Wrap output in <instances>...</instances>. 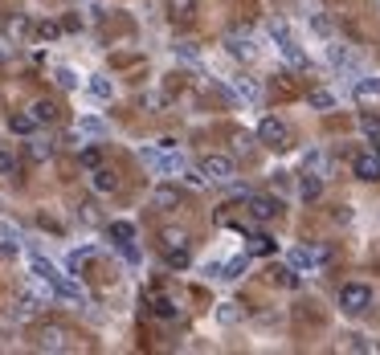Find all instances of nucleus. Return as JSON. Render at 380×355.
<instances>
[{
	"label": "nucleus",
	"mask_w": 380,
	"mask_h": 355,
	"mask_svg": "<svg viewBox=\"0 0 380 355\" xmlns=\"http://www.w3.org/2000/svg\"><path fill=\"white\" fill-rule=\"evenodd\" d=\"M372 302H376V294H372L368 282H344V286H340V315H347V319L368 315Z\"/></svg>",
	"instance_id": "f257e3e1"
},
{
	"label": "nucleus",
	"mask_w": 380,
	"mask_h": 355,
	"mask_svg": "<svg viewBox=\"0 0 380 355\" xmlns=\"http://www.w3.org/2000/svg\"><path fill=\"white\" fill-rule=\"evenodd\" d=\"M258 143L270 147V151H286L291 147V127L282 123L278 114H262L258 119Z\"/></svg>",
	"instance_id": "f03ea898"
},
{
	"label": "nucleus",
	"mask_w": 380,
	"mask_h": 355,
	"mask_svg": "<svg viewBox=\"0 0 380 355\" xmlns=\"http://www.w3.org/2000/svg\"><path fill=\"white\" fill-rule=\"evenodd\" d=\"M139 160L148 163L156 176H180V172H184L180 151H168V147H143V151H139Z\"/></svg>",
	"instance_id": "7ed1b4c3"
},
{
	"label": "nucleus",
	"mask_w": 380,
	"mask_h": 355,
	"mask_svg": "<svg viewBox=\"0 0 380 355\" xmlns=\"http://www.w3.org/2000/svg\"><path fill=\"white\" fill-rule=\"evenodd\" d=\"M200 172H205L209 184H233L237 163H233V155H225V151H209V155L200 160Z\"/></svg>",
	"instance_id": "20e7f679"
},
{
	"label": "nucleus",
	"mask_w": 380,
	"mask_h": 355,
	"mask_svg": "<svg viewBox=\"0 0 380 355\" xmlns=\"http://www.w3.org/2000/svg\"><path fill=\"white\" fill-rule=\"evenodd\" d=\"M246 209H249V217H254L258 225H270V221H278L282 217V200L278 196H266V192H249Z\"/></svg>",
	"instance_id": "39448f33"
},
{
	"label": "nucleus",
	"mask_w": 380,
	"mask_h": 355,
	"mask_svg": "<svg viewBox=\"0 0 380 355\" xmlns=\"http://www.w3.org/2000/svg\"><path fill=\"white\" fill-rule=\"evenodd\" d=\"M148 310H151V319H160V323H176L180 319V307H176V298L164 290H151L148 294Z\"/></svg>",
	"instance_id": "423d86ee"
},
{
	"label": "nucleus",
	"mask_w": 380,
	"mask_h": 355,
	"mask_svg": "<svg viewBox=\"0 0 380 355\" xmlns=\"http://www.w3.org/2000/svg\"><path fill=\"white\" fill-rule=\"evenodd\" d=\"M352 176L364 180V184H376L380 180V155L376 151H360V155L352 160Z\"/></svg>",
	"instance_id": "0eeeda50"
},
{
	"label": "nucleus",
	"mask_w": 380,
	"mask_h": 355,
	"mask_svg": "<svg viewBox=\"0 0 380 355\" xmlns=\"http://www.w3.org/2000/svg\"><path fill=\"white\" fill-rule=\"evenodd\" d=\"M29 270H33V278H37V282H41L50 294H53V286L62 282V270H58L50 258H41V253H33V258H29Z\"/></svg>",
	"instance_id": "6e6552de"
},
{
	"label": "nucleus",
	"mask_w": 380,
	"mask_h": 355,
	"mask_svg": "<svg viewBox=\"0 0 380 355\" xmlns=\"http://www.w3.org/2000/svg\"><path fill=\"white\" fill-rule=\"evenodd\" d=\"M37 347H41V351H66L70 331L66 327H41V331H37Z\"/></svg>",
	"instance_id": "1a4fd4ad"
},
{
	"label": "nucleus",
	"mask_w": 380,
	"mask_h": 355,
	"mask_svg": "<svg viewBox=\"0 0 380 355\" xmlns=\"http://www.w3.org/2000/svg\"><path fill=\"white\" fill-rule=\"evenodd\" d=\"M180 188L176 184H156L151 188V209H160V212H168V209H180Z\"/></svg>",
	"instance_id": "9d476101"
},
{
	"label": "nucleus",
	"mask_w": 380,
	"mask_h": 355,
	"mask_svg": "<svg viewBox=\"0 0 380 355\" xmlns=\"http://www.w3.org/2000/svg\"><path fill=\"white\" fill-rule=\"evenodd\" d=\"M225 49H229V58H237V62H254V53H258L254 37H246V33H233V37H225Z\"/></svg>",
	"instance_id": "9b49d317"
},
{
	"label": "nucleus",
	"mask_w": 380,
	"mask_h": 355,
	"mask_svg": "<svg viewBox=\"0 0 380 355\" xmlns=\"http://www.w3.org/2000/svg\"><path fill=\"white\" fill-rule=\"evenodd\" d=\"M9 131H13V135H21V139H29V135H37V131H41V123L33 119V111H13V114H9Z\"/></svg>",
	"instance_id": "f8f14e48"
},
{
	"label": "nucleus",
	"mask_w": 380,
	"mask_h": 355,
	"mask_svg": "<svg viewBox=\"0 0 380 355\" xmlns=\"http://www.w3.org/2000/svg\"><path fill=\"white\" fill-rule=\"evenodd\" d=\"M90 188H94L99 196H111V192H119V176L107 168V163H102V168H94V172H90Z\"/></svg>",
	"instance_id": "ddd939ff"
},
{
	"label": "nucleus",
	"mask_w": 380,
	"mask_h": 355,
	"mask_svg": "<svg viewBox=\"0 0 380 355\" xmlns=\"http://www.w3.org/2000/svg\"><path fill=\"white\" fill-rule=\"evenodd\" d=\"M278 245H274V237H266V233H249V241H246V253L249 258H270Z\"/></svg>",
	"instance_id": "4468645a"
},
{
	"label": "nucleus",
	"mask_w": 380,
	"mask_h": 355,
	"mask_svg": "<svg viewBox=\"0 0 380 355\" xmlns=\"http://www.w3.org/2000/svg\"><path fill=\"white\" fill-rule=\"evenodd\" d=\"M86 90H90V98H99V102H111V94H115V82L107 78V74H90Z\"/></svg>",
	"instance_id": "2eb2a0df"
},
{
	"label": "nucleus",
	"mask_w": 380,
	"mask_h": 355,
	"mask_svg": "<svg viewBox=\"0 0 380 355\" xmlns=\"http://www.w3.org/2000/svg\"><path fill=\"white\" fill-rule=\"evenodd\" d=\"M319 196H323V180L319 176H298V200H303V204H315Z\"/></svg>",
	"instance_id": "dca6fc26"
},
{
	"label": "nucleus",
	"mask_w": 380,
	"mask_h": 355,
	"mask_svg": "<svg viewBox=\"0 0 380 355\" xmlns=\"http://www.w3.org/2000/svg\"><path fill=\"white\" fill-rule=\"evenodd\" d=\"M107 237L115 241V249L119 245H131L135 241V225L131 221H111V225H107Z\"/></svg>",
	"instance_id": "f3484780"
},
{
	"label": "nucleus",
	"mask_w": 380,
	"mask_h": 355,
	"mask_svg": "<svg viewBox=\"0 0 380 355\" xmlns=\"http://www.w3.org/2000/svg\"><path fill=\"white\" fill-rule=\"evenodd\" d=\"M270 282H274V286H286V290H295L303 278H298V270L286 261V266H274V270H270Z\"/></svg>",
	"instance_id": "a211bd4d"
},
{
	"label": "nucleus",
	"mask_w": 380,
	"mask_h": 355,
	"mask_svg": "<svg viewBox=\"0 0 380 355\" xmlns=\"http://www.w3.org/2000/svg\"><path fill=\"white\" fill-rule=\"evenodd\" d=\"M286 261L295 266L298 274H307V270H315V266H319V261H315V253H311V249H303V245H295V249H286Z\"/></svg>",
	"instance_id": "6ab92c4d"
},
{
	"label": "nucleus",
	"mask_w": 380,
	"mask_h": 355,
	"mask_svg": "<svg viewBox=\"0 0 380 355\" xmlns=\"http://www.w3.org/2000/svg\"><path fill=\"white\" fill-rule=\"evenodd\" d=\"M53 298H66V302H82V286L74 282V274H62V282L53 286Z\"/></svg>",
	"instance_id": "aec40b11"
},
{
	"label": "nucleus",
	"mask_w": 380,
	"mask_h": 355,
	"mask_svg": "<svg viewBox=\"0 0 380 355\" xmlns=\"http://www.w3.org/2000/svg\"><path fill=\"white\" fill-rule=\"evenodd\" d=\"M29 111H33V119L41 123V127H50V123H58V102H50V98H37V102L29 106Z\"/></svg>",
	"instance_id": "412c9836"
},
{
	"label": "nucleus",
	"mask_w": 380,
	"mask_h": 355,
	"mask_svg": "<svg viewBox=\"0 0 380 355\" xmlns=\"http://www.w3.org/2000/svg\"><path fill=\"white\" fill-rule=\"evenodd\" d=\"M33 29H37V25H33V16H29V13H17L13 21H9V37H13V41H25Z\"/></svg>",
	"instance_id": "4be33fe9"
},
{
	"label": "nucleus",
	"mask_w": 380,
	"mask_h": 355,
	"mask_svg": "<svg viewBox=\"0 0 380 355\" xmlns=\"http://www.w3.org/2000/svg\"><path fill=\"white\" fill-rule=\"evenodd\" d=\"M278 53H282L291 65H295V70H303V65H307V53L295 45V37H282V41H278Z\"/></svg>",
	"instance_id": "5701e85b"
},
{
	"label": "nucleus",
	"mask_w": 380,
	"mask_h": 355,
	"mask_svg": "<svg viewBox=\"0 0 380 355\" xmlns=\"http://www.w3.org/2000/svg\"><path fill=\"white\" fill-rule=\"evenodd\" d=\"M356 98H360V102H376L380 98V78H356Z\"/></svg>",
	"instance_id": "b1692460"
},
{
	"label": "nucleus",
	"mask_w": 380,
	"mask_h": 355,
	"mask_svg": "<svg viewBox=\"0 0 380 355\" xmlns=\"http://www.w3.org/2000/svg\"><path fill=\"white\" fill-rule=\"evenodd\" d=\"M307 102H311L315 111H323V114L335 111V94H331V90H323V86H315L311 94H307Z\"/></svg>",
	"instance_id": "393cba45"
},
{
	"label": "nucleus",
	"mask_w": 380,
	"mask_h": 355,
	"mask_svg": "<svg viewBox=\"0 0 380 355\" xmlns=\"http://www.w3.org/2000/svg\"><path fill=\"white\" fill-rule=\"evenodd\" d=\"M184 245H188L184 229H160V249H184Z\"/></svg>",
	"instance_id": "a878e982"
},
{
	"label": "nucleus",
	"mask_w": 380,
	"mask_h": 355,
	"mask_svg": "<svg viewBox=\"0 0 380 355\" xmlns=\"http://www.w3.org/2000/svg\"><path fill=\"white\" fill-rule=\"evenodd\" d=\"M168 13H172V21H192L197 16V0H168Z\"/></svg>",
	"instance_id": "bb28decb"
},
{
	"label": "nucleus",
	"mask_w": 380,
	"mask_h": 355,
	"mask_svg": "<svg viewBox=\"0 0 380 355\" xmlns=\"http://www.w3.org/2000/svg\"><path fill=\"white\" fill-rule=\"evenodd\" d=\"M17 168H21V160H17V151H13V147H0V180L17 176Z\"/></svg>",
	"instance_id": "cd10ccee"
},
{
	"label": "nucleus",
	"mask_w": 380,
	"mask_h": 355,
	"mask_svg": "<svg viewBox=\"0 0 380 355\" xmlns=\"http://www.w3.org/2000/svg\"><path fill=\"white\" fill-rule=\"evenodd\" d=\"M78 163H82L86 172H94V168H102V147H99V143L82 147V151H78Z\"/></svg>",
	"instance_id": "c85d7f7f"
},
{
	"label": "nucleus",
	"mask_w": 380,
	"mask_h": 355,
	"mask_svg": "<svg viewBox=\"0 0 380 355\" xmlns=\"http://www.w3.org/2000/svg\"><path fill=\"white\" fill-rule=\"evenodd\" d=\"M37 310H41V298H37V294H21V302H17V319H33Z\"/></svg>",
	"instance_id": "c756f323"
},
{
	"label": "nucleus",
	"mask_w": 380,
	"mask_h": 355,
	"mask_svg": "<svg viewBox=\"0 0 380 355\" xmlns=\"http://www.w3.org/2000/svg\"><path fill=\"white\" fill-rule=\"evenodd\" d=\"M37 41H58V37H62V25H58V21H37Z\"/></svg>",
	"instance_id": "7c9ffc66"
},
{
	"label": "nucleus",
	"mask_w": 380,
	"mask_h": 355,
	"mask_svg": "<svg viewBox=\"0 0 380 355\" xmlns=\"http://www.w3.org/2000/svg\"><path fill=\"white\" fill-rule=\"evenodd\" d=\"M78 131L99 139V135H107V123H102V119H94V114H86V119H78Z\"/></svg>",
	"instance_id": "2f4dec72"
},
{
	"label": "nucleus",
	"mask_w": 380,
	"mask_h": 355,
	"mask_svg": "<svg viewBox=\"0 0 380 355\" xmlns=\"http://www.w3.org/2000/svg\"><path fill=\"white\" fill-rule=\"evenodd\" d=\"M311 33L319 37V41H331V21L323 13H311Z\"/></svg>",
	"instance_id": "473e14b6"
},
{
	"label": "nucleus",
	"mask_w": 380,
	"mask_h": 355,
	"mask_svg": "<svg viewBox=\"0 0 380 355\" xmlns=\"http://www.w3.org/2000/svg\"><path fill=\"white\" fill-rule=\"evenodd\" d=\"M241 270H246V258L221 261V282H233V278H241Z\"/></svg>",
	"instance_id": "72a5a7b5"
},
{
	"label": "nucleus",
	"mask_w": 380,
	"mask_h": 355,
	"mask_svg": "<svg viewBox=\"0 0 380 355\" xmlns=\"http://www.w3.org/2000/svg\"><path fill=\"white\" fill-rule=\"evenodd\" d=\"M237 94L249 98V102H258V98H262V86H258L254 78H237Z\"/></svg>",
	"instance_id": "f704fd0d"
},
{
	"label": "nucleus",
	"mask_w": 380,
	"mask_h": 355,
	"mask_svg": "<svg viewBox=\"0 0 380 355\" xmlns=\"http://www.w3.org/2000/svg\"><path fill=\"white\" fill-rule=\"evenodd\" d=\"M164 261L172 270H188V245L184 249H164Z\"/></svg>",
	"instance_id": "c9c22d12"
},
{
	"label": "nucleus",
	"mask_w": 380,
	"mask_h": 355,
	"mask_svg": "<svg viewBox=\"0 0 380 355\" xmlns=\"http://www.w3.org/2000/svg\"><path fill=\"white\" fill-rule=\"evenodd\" d=\"M90 258H94V249H90V245H86V249H74V253H70V261H66V266H70V274H78V270H82V266H86Z\"/></svg>",
	"instance_id": "e433bc0d"
},
{
	"label": "nucleus",
	"mask_w": 380,
	"mask_h": 355,
	"mask_svg": "<svg viewBox=\"0 0 380 355\" xmlns=\"http://www.w3.org/2000/svg\"><path fill=\"white\" fill-rule=\"evenodd\" d=\"M53 78H58V86H62V90H74V86H78V74H74L70 65H58V70H53Z\"/></svg>",
	"instance_id": "4c0bfd02"
},
{
	"label": "nucleus",
	"mask_w": 380,
	"mask_h": 355,
	"mask_svg": "<svg viewBox=\"0 0 380 355\" xmlns=\"http://www.w3.org/2000/svg\"><path fill=\"white\" fill-rule=\"evenodd\" d=\"M217 323H225V327L237 323V302H221L217 307Z\"/></svg>",
	"instance_id": "58836bf2"
},
{
	"label": "nucleus",
	"mask_w": 380,
	"mask_h": 355,
	"mask_svg": "<svg viewBox=\"0 0 380 355\" xmlns=\"http://www.w3.org/2000/svg\"><path fill=\"white\" fill-rule=\"evenodd\" d=\"M29 155H33L37 163L50 160V155H53V143H41V139H33V143H29Z\"/></svg>",
	"instance_id": "ea45409f"
},
{
	"label": "nucleus",
	"mask_w": 380,
	"mask_h": 355,
	"mask_svg": "<svg viewBox=\"0 0 380 355\" xmlns=\"http://www.w3.org/2000/svg\"><path fill=\"white\" fill-rule=\"evenodd\" d=\"M364 131H368L372 139H376V135H380V123H376V119H372V114H364Z\"/></svg>",
	"instance_id": "a19ab883"
},
{
	"label": "nucleus",
	"mask_w": 380,
	"mask_h": 355,
	"mask_svg": "<svg viewBox=\"0 0 380 355\" xmlns=\"http://www.w3.org/2000/svg\"><path fill=\"white\" fill-rule=\"evenodd\" d=\"M347 347H352V351H372V347H368V343H364L360 335H352V343H347Z\"/></svg>",
	"instance_id": "79ce46f5"
},
{
	"label": "nucleus",
	"mask_w": 380,
	"mask_h": 355,
	"mask_svg": "<svg viewBox=\"0 0 380 355\" xmlns=\"http://www.w3.org/2000/svg\"><path fill=\"white\" fill-rule=\"evenodd\" d=\"M372 151H376V155H380V135H376V147H372Z\"/></svg>",
	"instance_id": "37998d69"
},
{
	"label": "nucleus",
	"mask_w": 380,
	"mask_h": 355,
	"mask_svg": "<svg viewBox=\"0 0 380 355\" xmlns=\"http://www.w3.org/2000/svg\"><path fill=\"white\" fill-rule=\"evenodd\" d=\"M376 9H380V0H376Z\"/></svg>",
	"instance_id": "c03bdc74"
},
{
	"label": "nucleus",
	"mask_w": 380,
	"mask_h": 355,
	"mask_svg": "<svg viewBox=\"0 0 380 355\" xmlns=\"http://www.w3.org/2000/svg\"><path fill=\"white\" fill-rule=\"evenodd\" d=\"M70 4H74V0H70Z\"/></svg>",
	"instance_id": "a18cd8bd"
}]
</instances>
